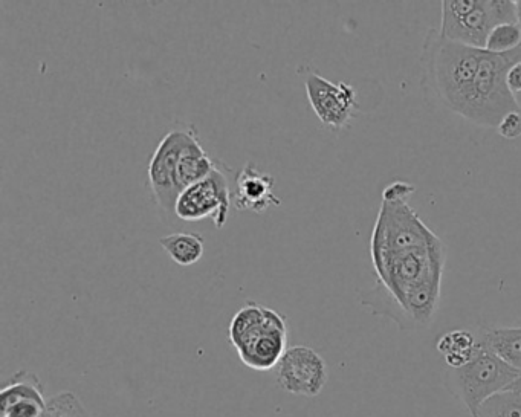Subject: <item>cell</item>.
Wrapping results in <instances>:
<instances>
[{
    "instance_id": "6da1fadb",
    "label": "cell",
    "mask_w": 521,
    "mask_h": 417,
    "mask_svg": "<svg viewBox=\"0 0 521 417\" xmlns=\"http://www.w3.org/2000/svg\"><path fill=\"white\" fill-rule=\"evenodd\" d=\"M214 167L216 161L205 152L195 127L170 130L159 141L147 167V179L156 205L166 213H173L179 194L207 178Z\"/></svg>"
},
{
    "instance_id": "7a4b0ae2",
    "label": "cell",
    "mask_w": 521,
    "mask_h": 417,
    "mask_svg": "<svg viewBox=\"0 0 521 417\" xmlns=\"http://www.w3.org/2000/svg\"><path fill=\"white\" fill-rule=\"evenodd\" d=\"M485 49L451 42L428 31L422 46V86L437 103L463 117Z\"/></svg>"
},
{
    "instance_id": "3957f363",
    "label": "cell",
    "mask_w": 521,
    "mask_h": 417,
    "mask_svg": "<svg viewBox=\"0 0 521 417\" xmlns=\"http://www.w3.org/2000/svg\"><path fill=\"white\" fill-rule=\"evenodd\" d=\"M228 338L246 367L266 372L279 366L288 350V324L274 309L248 301L231 320Z\"/></svg>"
},
{
    "instance_id": "277c9868",
    "label": "cell",
    "mask_w": 521,
    "mask_h": 417,
    "mask_svg": "<svg viewBox=\"0 0 521 417\" xmlns=\"http://www.w3.org/2000/svg\"><path fill=\"white\" fill-rule=\"evenodd\" d=\"M517 63H521V46L506 54L483 52L473 92L463 115L465 120L494 129L506 115L520 112L514 94L508 88L509 69Z\"/></svg>"
},
{
    "instance_id": "5b68a950",
    "label": "cell",
    "mask_w": 521,
    "mask_h": 417,
    "mask_svg": "<svg viewBox=\"0 0 521 417\" xmlns=\"http://www.w3.org/2000/svg\"><path fill=\"white\" fill-rule=\"evenodd\" d=\"M441 239L422 222L408 202H382L372 233L373 265L389 254L427 249Z\"/></svg>"
},
{
    "instance_id": "8992f818",
    "label": "cell",
    "mask_w": 521,
    "mask_h": 417,
    "mask_svg": "<svg viewBox=\"0 0 521 417\" xmlns=\"http://www.w3.org/2000/svg\"><path fill=\"white\" fill-rule=\"evenodd\" d=\"M520 376L518 370L508 366L483 343L470 364L462 369L448 370L447 385L470 413H474L483 402L508 390Z\"/></svg>"
},
{
    "instance_id": "52a82bcc",
    "label": "cell",
    "mask_w": 521,
    "mask_h": 417,
    "mask_svg": "<svg viewBox=\"0 0 521 417\" xmlns=\"http://www.w3.org/2000/svg\"><path fill=\"white\" fill-rule=\"evenodd\" d=\"M222 167L224 165L216 161V167L207 178L190 185L179 194L173 211L179 219L185 222L211 219L217 230L225 227L230 216L233 193Z\"/></svg>"
},
{
    "instance_id": "ba28073f",
    "label": "cell",
    "mask_w": 521,
    "mask_h": 417,
    "mask_svg": "<svg viewBox=\"0 0 521 417\" xmlns=\"http://www.w3.org/2000/svg\"><path fill=\"white\" fill-rule=\"evenodd\" d=\"M441 4V36L471 48L485 49L489 33L497 26L489 0H445Z\"/></svg>"
},
{
    "instance_id": "9c48e42d",
    "label": "cell",
    "mask_w": 521,
    "mask_h": 417,
    "mask_svg": "<svg viewBox=\"0 0 521 417\" xmlns=\"http://www.w3.org/2000/svg\"><path fill=\"white\" fill-rule=\"evenodd\" d=\"M327 381L326 361L308 346L289 347L277 366V382L291 395L315 398L321 395Z\"/></svg>"
},
{
    "instance_id": "30bf717a",
    "label": "cell",
    "mask_w": 521,
    "mask_h": 417,
    "mask_svg": "<svg viewBox=\"0 0 521 417\" xmlns=\"http://www.w3.org/2000/svg\"><path fill=\"white\" fill-rule=\"evenodd\" d=\"M306 97L318 120L332 130L349 126L358 110L356 92L344 81L334 83L317 72L305 78Z\"/></svg>"
},
{
    "instance_id": "8fae6325",
    "label": "cell",
    "mask_w": 521,
    "mask_h": 417,
    "mask_svg": "<svg viewBox=\"0 0 521 417\" xmlns=\"http://www.w3.org/2000/svg\"><path fill=\"white\" fill-rule=\"evenodd\" d=\"M276 179L262 172L253 162H246L237 173L234 205L237 210L263 214L271 207H280L282 199L274 193Z\"/></svg>"
},
{
    "instance_id": "7c38bea8",
    "label": "cell",
    "mask_w": 521,
    "mask_h": 417,
    "mask_svg": "<svg viewBox=\"0 0 521 417\" xmlns=\"http://www.w3.org/2000/svg\"><path fill=\"white\" fill-rule=\"evenodd\" d=\"M483 347L482 337L470 330H451L437 340L436 349L444 358L448 369H462L470 364Z\"/></svg>"
},
{
    "instance_id": "4fadbf2b",
    "label": "cell",
    "mask_w": 521,
    "mask_h": 417,
    "mask_svg": "<svg viewBox=\"0 0 521 417\" xmlns=\"http://www.w3.org/2000/svg\"><path fill=\"white\" fill-rule=\"evenodd\" d=\"M483 343L512 369L521 373V327H496L486 330Z\"/></svg>"
},
{
    "instance_id": "5bb4252c",
    "label": "cell",
    "mask_w": 521,
    "mask_h": 417,
    "mask_svg": "<svg viewBox=\"0 0 521 417\" xmlns=\"http://www.w3.org/2000/svg\"><path fill=\"white\" fill-rule=\"evenodd\" d=\"M159 245L167 256L181 266L201 262L205 253V239L198 233H175L159 239Z\"/></svg>"
},
{
    "instance_id": "9a60e30c",
    "label": "cell",
    "mask_w": 521,
    "mask_h": 417,
    "mask_svg": "<svg viewBox=\"0 0 521 417\" xmlns=\"http://www.w3.org/2000/svg\"><path fill=\"white\" fill-rule=\"evenodd\" d=\"M26 399H36V401H46L43 396V385L36 373L28 370H20L11 376L8 384L0 392V410L10 407L19 401Z\"/></svg>"
},
{
    "instance_id": "2e32d148",
    "label": "cell",
    "mask_w": 521,
    "mask_h": 417,
    "mask_svg": "<svg viewBox=\"0 0 521 417\" xmlns=\"http://www.w3.org/2000/svg\"><path fill=\"white\" fill-rule=\"evenodd\" d=\"M473 417H521V393L505 390L483 402Z\"/></svg>"
},
{
    "instance_id": "e0dca14e",
    "label": "cell",
    "mask_w": 521,
    "mask_h": 417,
    "mask_svg": "<svg viewBox=\"0 0 521 417\" xmlns=\"http://www.w3.org/2000/svg\"><path fill=\"white\" fill-rule=\"evenodd\" d=\"M521 46V28L518 23H503L497 25L489 33L485 51L491 54H506Z\"/></svg>"
},
{
    "instance_id": "ac0fdd59",
    "label": "cell",
    "mask_w": 521,
    "mask_h": 417,
    "mask_svg": "<svg viewBox=\"0 0 521 417\" xmlns=\"http://www.w3.org/2000/svg\"><path fill=\"white\" fill-rule=\"evenodd\" d=\"M49 417H92L75 393L62 392L48 399Z\"/></svg>"
},
{
    "instance_id": "d6986e66",
    "label": "cell",
    "mask_w": 521,
    "mask_h": 417,
    "mask_svg": "<svg viewBox=\"0 0 521 417\" xmlns=\"http://www.w3.org/2000/svg\"><path fill=\"white\" fill-rule=\"evenodd\" d=\"M489 7L497 25L517 23V4L514 0H489Z\"/></svg>"
},
{
    "instance_id": "ffe728a7",
    "label": "cell",
    "mask_w": 521,
    "mask_h": 417,
    "mask_svg": "<svg viewBox=\"0 0 521 417\" xmlns=\"http://www.w3.org/2000/svg\"><path fill=\"white\" fill-rule=\"evenodd\" d=\"M497 132L502 138L509 139V141L521 138V112H511L506 115L497 126Z\"/></svg>"
},
{
    "instance_id": "44dd1931",
    "label": "cell",
    "mask_w": 521,
    "mask_h": 417,
    "mask_svg": "<svg viewBox=\"0 0 521 417\" xmlns=\"http://www.w3.org/2000/svg\"><path fill=\"white\" fill-rule=\"evenodd\" d=\"M415 193V187L405 182H393L382 193V202H408L411 194Z\"/></svg>"
},
{
    "instance_id": "7402d4cb",
    "label": "cell",
    "mask_w": 521,
    "mask_h": 417,
    "mask_svg": "<svg viewBox=\"0 0 521 417\" xmlns=\"http://www.w3.org/2000/svg\"><path fill=\"white\" fill-rule=\"evenodd\" d=\"M508 88L514 95L521 94V63H517L509 69Z\"/></svg>"
},
{
    "instance_id": "603a6c76",
    "label": "cell",
    "mask_w": 521,
    "mask_h": 417,
    "mask_svg": "<svg viewBox=\"0 0 521 417\" xmlns=\"http://www.w3.org/2000/svg\"><path fill=\"white\" fill-rule=\"evenodd\" d=\"M508 390H512V392L521 393V376L517 379V381L512 382L511 387Z\"/></svg>"
},
{
    "instance_id": "cb8c5ba5",
    "label": "cell",
    "mask_w": 521,
    "mask_h": 417,
    "mask_svg": "<svg viewBox=\"0 0 521 417\" xmlns=\"http://www.w3.org/2000/svg\"><path fill=\"white\" fill-rule=\"evenodd\" d=\"M515 4H517V23L521 28V0H517Z\"/></svg>"
},
{
    "instance_id": "d4e9b609",
    "label": "cell",
    "mask_w": 521,
    "mask_h": 417,
    "mask_svg": "<svg viewBox=\"0 0 521 417\" xmlns=\"http://www.w3.org/2000/svg\"><path fill=\"white\" fill-rule=\"evenodd\" d=\"M515 101H517L518 110L521 112V94L514 95Z\"/></svg>"
},
{
    "instance_id": "484cf974",
    "label": "cell",
    "mask_w": 521,
    "mask_h": 417,
    "mask_svg": "<svg viewBox=\"0 0 521 417\" xmlns=\"http://www.w3.org/2000/svg\"><path fill=\"white\" fill-rule=\"evenodd\" d=\"M46 417H49V414H48V416H46Z\"/></svg>"
}]
</instances>
